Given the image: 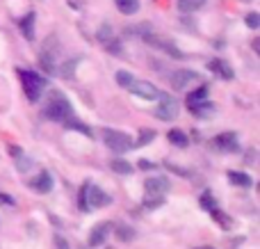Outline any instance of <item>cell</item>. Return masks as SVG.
Returning a JSON list of instances; mask_svg holds the SVG:
<instances>
[{
	"label": "cell",
	"instance_id": "obj_25",
	"mask_svg": "<svg viewBox=\"0 0 260 249\" xmlns=\"http://www.w3.org/2000/svg\"><path fill=\"white\" fill-rule=\"evenodd\" d=\"M155 140V131H151V128H144L142 133H139V140L135 142L137 146H144V144H148V142H153Z\"/></svg>",
	"mask_w": 260,
	"mask_h": 249
},
{
	"label": "cell",
	"instance_id": "obj_33",
	"mask_svg": "<svg viewBox=\"0 0 260 249\" xmlns=\"http://www.w3.org/2000/svg\"><path fill=\"white\" fill-rule=\"evenodd\" d=\"M139 167H142V169H153V167H155V163H148V160H139Z\"/></svg>",
	"mask_w": 260,
	"mask_h": 249
},
{
	"label": "cell",
	"instance_id": "obj_26",
	"mask_svg": "<svg viewBox=\"0 0 260 249\" xmlns=\"http://www.w3.org/2000/svg\"><path fill=\"white\" fill-rule=\"evenodd\" d=\"M201 208L203 210H215L217 208V201L212 199L210 192H206V195H201Z\"/></svg>",
	"mask_w": 260,
	"mask_h": 249
},
{
	"label": "cell",
	"instance_id": "obj_23",
	"mask_svg": "<svg viewBox=\"0 0 260 249\" xmlns=\"http://www.w3.org/2000/svg\"><path fill=\"white\" fill-rule=\"evenodd\" d=\"M212 213V217L217 220V222L221 224V229H233V217H231V215H226V213H221V210H210Z\"/></svg>",
	"mask_w": 260,
	"mask_h": 249
},
{
	"label": "cell",
	"instance_id": "obj_3",
	"mask_svg": "<svg viewBox=\"0 0 260 249\" xmlns=\"http://www.w3.org/2000/svg\"><path fill=\"white\" fill-rule=\"evenodd\" d=\"M21 82H23V91H25L27 101H32V103L39 101L41 91L48 85V80H44V78L35 71H21Z\"/></svg>",
	"mask_w": 260,
	"mask_h": 249
},
{
	"label": "cell",
	"instance_id": "obj_20",
	"mask_svg": "<svg viewBox=\"0 0 260 249\" xmlns=\"http://www.w3.org/2000/svg\"><path fill=\"white\" fill-rule=\"evenodd\" d=\"M110 167H112V172H117V174H133L135 169H133V165L128 163V160H121V158H114L112 163H110Z\"/></svg>",
	"mask_w": 260,
	"mask_h": 249
},
{
	"label": "cell",
	"instance_id": "obj_34",
	"mask_svg": "<svg viewBox=\"0 0 260 249\" xmlns=\"http://www.w3.org/2000/svg\"><path fill=\"white\" fill-rule=\"evenodd\" d=\"M197 249H212V247H197Z\"/></svg>",
	"mask_w": 260,
	"mask_h": 249
},
{
	"label": "cell",
	"instance_id": "obj_30",
	"mask_svg": "<svg viewBox=\"0 0 260 249\" xmlns=\"http://www.w3.org/2000/svg\"><path fill=\"white\" fill-rule=\"evenodd\" d=\"M247 25L251 27V30H256V27L260 25V16L256 12H251V14H247Z\"/></svg>",
	"mask_w": 260,
	"mask_h": 249
},
{
	"label": "cell",
	"instance_id": "obj_32",
	"mask_svg": "<svg viewBox=\"0 0 260 249\" xmlns=\"http://www.w3.org/2000/svg\"><path fill=\"white\" fill-rule=\"evenodd\" d=\"M0 204H7V206H14V199H12V197H7V195H3V192H0Z\"/></svg>",
	"mask_w": 260,
	"mask_h": 249
},
{
	"label": "cell",
	"instance_id": "obj_7",
	"mask_svg": "<svg viewBox=\"0 0 260 249\" xmlns=\"http://www.w3.org/2000/svg\"><path fill=\"white\" fill-rule=\"evenodd\" d=\"M178 101L171 99V96H160V105L155 108V117L160 119V121H171V119L178 117Z\"/></svg>",
	"mask_w": 260,
	"mask_h": 249
},
{
	"label": "cell",
	"instance_id": "obj_31",
	"mask_svg": "<svg viewBox=\"0 0 260 249\" xmlns=\"http://www.w3.org/2000/svg\"><path fill=\"white\" fill-rule=\"evenodd\" d=\"M55 249H69V242L62 236H55Z\"/></svg>",
	"mask_w": 260,
	"mask_h": 249
},
{
	"label": "cell",
	"instance_id": "obj_21",
	"mask_svg": "<svg viewBox=\"0 0 260 249\" xmlns=\"http://www.w3.org/2000/svg\"><path fill=\"white\" fill-rule=\"evenodd\" d=\"M206 99H208V85H201L199 89H194V91H189L187 94V105L201 103V101H206Z\"/></svg>",
	"mask_w": 260,
	"mask_h": 249
},
{
	"label": "cell",
	"instance_id": "obj_12",
	"mask_svg": "<svg viewBox=\"0 0 260 249\" xmlns=\"http://www.w3.org/2000/svg\"><path fill=\"white\" fill-rule=\"evenodd\" d=\"M110 231H112V224H110V222L99 224V227H96L94 231L89 233V245H91V247H99V245H103V242H105V238L110 236Z\"/></svg>",
	"mask_w": 260,
	"mask_h": 249
},
{
	"label": "cell",
	"instance_id": "obj_18",
	"mask_svg": "<svg viewBox=\"0 0 260 249\" xmlns=\"http://www.w3.org/2000/svg\"><path fill=\"white\" fill-rule=\"evenodd\" d=\"M229 181L238 188H249L251 185V176L244 172H229Z\"/></svg>",
	"mask_w": 260,
	"mask_h": 249
},
{
	"label": "cell",
	"instance_id": "obj_14",
	"mask_svg": "<svg viewBox=\"0 0 260 249\" xmlns=\"http://www.w3.org/2000/svg\"><path fill=\"white\" fill-rule=\"evenodd\" d=\"M210 69L217 73L219 78H224V80H233L235 78V71L231 69L229 62H224V59H212L210 62Z\"/></svg>",
	"mask_w": 260,
	"mask_h": 249
},
{
	"label": "cell",
	"instance_id": "obj_11",
	"mask_svg": "<svg viewBox=\"0 0 260 249\" xmlns=\"http://www.w3.org/2000/svg\"><path fill=\"white\" fill-rule=\"evenodd\" d=\"M144 39H146L151 46H155V48H162L165 53L174 55V57H180V50L174 46V41H167V39H162V37H155L153 32H151V35L146 32V35H144Z\"/></svg>",
	"mask_w": 260,
	"mask_h": 249
},
{
	"label": "cell",
	"instance_id": "obj_17",
	"mask_svg": "<svg viewBox=\"0 0 260 249\" xmlns=\"http://www.w3.org/2000/svg\"><path fill=\"white\" fill-rule=\"evenodd\" d=\"M119 7V12L130 16V14H137L139 12V0H114Z\"/></svg>",
	"mask_w": 260,
	"mask_h": 249
},
{
	"label": "cell",
	"instance_id": "obj_10",
	"mask_svg": "<svg viewBox=\"0 0 260 249\" xmlns=\"http://www.w3.org/2000/svg\"><path fill=\"white\" fill-rule=\"evenodd\" d=\"M215 146L221 151H229V153H235V151H240L238 135H235V133H221V135H217Z\"/></svg>",
	"mask_w": 260,
	"mask_h": 249
},
{
	"label": "cell",
	"instance_id": "obj_28",
	"mask_svg": "<svg viewBox=\"0 0 260 249\" xmlns=\"http://www.w3.org/2000/svg\"><path fill=\"white\" fill-rule=\"evenodd\" d=\"M133 80H135L133 73H128V71H117V82H119L121 87H128Z\"/></svg>",
	"mask_w": 260,
	"mask_h": 249
},
{
	"label": "cell",
	"instance_id": "obj_1",
	"mask_svg": "<svg viewBox=\"0 0 260 249\" xmlns=\"http://www.w3.org/2000/svg\"><path fill=\"white\" fill-rule=\"evenodd\" d=\"M44 114L48 119H53V121H59L67 126L69 121H73V108L71 103H69V99L64 94H59V91H53L48 99V103H46L44 108Z\"/></svg>",
	"mask_w": 260,
	"mask_h": 249
},
{
	"label": "cell",
	"instance_id": "obj_29",
	"mask_svg": "<svg viewBox=\"0 0 260 249\" xmlns=\"http://www.w3.org/2000/svg\"><path fill=\"white\" fill-rule=\"evenodd\" d=\"M165 204V197H144V206L146 208H157Z\"/></svg>",
	"mask_w": 260,
	"mask_h": 249
},
{
	"label": "cell",
	"instance_id": "obj_13",
	"mask_svg": "<svg viewBox=\"0 0 260 249\" xmlns=\"http://www.w3.org/2000/svg\"><path fill=\"white\" fill-rule=\"evenodd\" d=\"M189 110H192V114H197L199 119H210L212 114L217 112V108L208 99L201 101V103H192V105H189Z\"/></svg>",
	"mask_w": 260,
	"mask_h": 249
},
{
	"label": "cell",
	"instance_id": "obj_16",
	"mask_svg": "<svg viewBox=\"0 0 260 249\" xmlns=\"http://www.w3.org/2000/svg\"><path fill=\"white\" fill-rule=\"evenodd\" d=\"M32 188L37 192H41V195H48L53 190V176H50V172H41L37 176V181H32Z\"/></svg>",
	"mask_w": 260,
	"mask_h": 249
},
{
	"label": "cell",
	"instance_id": "obj_15",
	"mask_svg": "<svg viewBox=\"0 0 260 249\" xmlns=\"http://www.w3.org/2000/svg\"><path fill=\"white\" fill-rule=\"evenodd\" d=\"M35 21H37L35 12H30V14H25V16L21 18V23H18V27H21L23 37H25L27 41H32V39H35Z\"/></svg>",
	"mask_w": 260,
	"mask_h": 249
},
{
	"label": "cell",
	"instance_id": "obj_22",
	"mask_svg": "<svg viewBox=\"0 0 260 249\" xmlns=\"http://www.w3.org/2000/svg\"><path fill=\"white\" fill-rule=\"evenodd\" d=\"M206 5V0H178L180 12H197Z\"/></svg>",
	"mask_w": 260,
	"mask_h": 249
},
{
	"label": "cell",
	"instance_id": "obj_6",
	"mask_svg": "<svg viewBox=\"0 0 260 249\" xmlns=\"http://www.w3.org/2000/svg\"><path fill=\"white\" fill-rule=\"evenodd\" d=\"M126 89H130L135 96H139V99H144V101H157L162 96L155 85H151V82H146V80H137V78L130 82Z\"/></svg>",
	"mask_w": 260,
	"mask_h": 249
},
{
	"label": "cell",
	"instance_id": "obj_2",
	"mask_svg": "<svg viewBox=\"0 0 260 249\" xmlns=\"http://www.w3.org/2000/svg\"><path fill=\"white\" fill-rule=\"evenodd\" d=\"M112 201V197L99 185H91V183H85L80 190V208L85 210H91V208H103Z\"/></svg>",
	"mask_w": 260,
	"mask_h": 249
},
{
	"label": "cell",
	"instance_id": "obj_9",
	"mask_svg": "<svg viewBox=\"0 0 260 249\" xmlns=\"http://www.w3.org/2000/svg\"><path fill=\"white\" fill-rule=\"evenodd\" d=\"M144 188H146V197H165L169 190V181L165 176H151L144 181Z\"/></svg>",
	"mask_w": 260,
	"mask_h": 249
},
{
	"label": "cell",
	"instance_id": "obj_24",
	"mask_svg": "<svg viewBox=\"0 0 260 249\" xmlns=\"http://www.w3.org/2000/svg\"><path fill=\"white\" fill-rule=\"evenodd\" d=\"M96 37H99V41H103V44L108 46L110 41L114 39V35H112V27H110V23H103V25H101V30L96 32Z\"/></svg>",
	"mask_w": 260,
	"mask_h": 249
},
{
	"label": "cell",
	"instance_id": "obj_8",
	"mask_svg": "<svg viewBox=\"0 0 260 249\" xmlns=\"http://www.w3.org/2000/svg\"><path fill=\"white\" fill-rule=\"evenodd\" d=\"M194 80H199V73L192 71V69H178V71H174L169 76V85L174 87V89H178V91L187 89V85L189 82H194Z\"/></svg>",
	"mask_w": 260,
	"mask_h": 249
},
{
	"label": "cell",
	"instance_id": "obj_4",
	"mask_svg": "<svg viewBox=\"0 0 260 249\" xmlns=\"http://www.w3.org/2000/svg\"><path fill=\"white\" fill-rule=\"evenodd\" d=\"M57 53H59V46H57V39L55 37H48L39 53V64L44 67L46 73H55L57 67H55V59H57Z\"/></svg>",
	"mask_w": 260,
	"mask_h": 249
},
{
	"label": "cell",
	"instance_id": "obj_19",
	"mask_svg": "<svg viewBox=\"0 0 260 249\" xmlns=\"http://www.w3.org/2000/svg\"><path fill=\"white\" fill-rule=\"evenodd\" d=\"M167 140H169L171 144H176V146H187L189 144V137L185 135L183 131H178V128H174V131L167 133Z\"/></svg>",
	"mask_w": 260,
	"mask_h": 249
},
{
	"label": "cell",
	"instance_id": "obj_27",
	"mask_svg": "<svg viewBox=\"0 0 260 249\" xmlns=\"http://www.w3.org/2000/svg\"><path fill=\"white\" fill-rule=\"evenodd\" d=\"M117 233H119V238H121V240H133V238H135V231L130 227H126V224H119Z\"/></svg>",
	"mask_w": 260,
	"mask_h": 249
},
{
	"label": "cell",
	"instance_id": "obj_5",
	"mask_svg": "<svg viewBox=\"0 0 260 249\" xmlns=\"http://www.w3.org/2000/svg\"><path fill=\"white\" fill-rule=\"evenodd\" d=\"M105 144H108L110 151L114 153H126L128 149H133L135 142L128 133H121V131H105Z\"/></svg>",
	"mask_w": 260,
	"mask_h": 249
}]
</instances>
